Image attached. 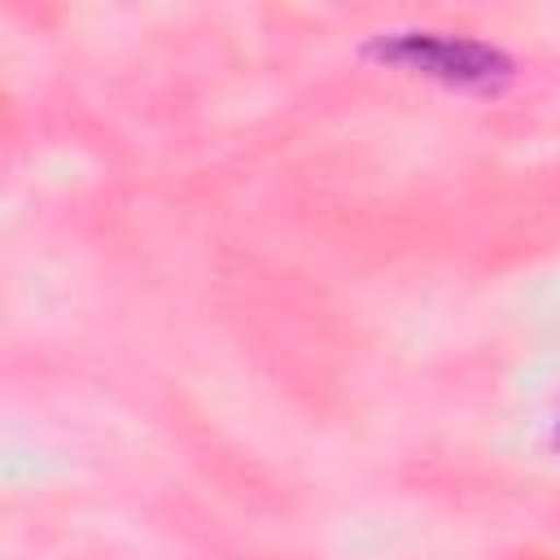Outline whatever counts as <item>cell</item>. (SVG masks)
<instances>
[{"instance_id": "obj_1", "label": "cell", "mask_w": 560, "mask_h": 560, "mask_svg": "<svg viewBox=\"0 0 560 560\" xmlns=\"http://www.w3.org/2000/svg\"><path fill=\"white\" fill-rule=\"evenodd\" d=\"M402 52H416V61L420 66H429V70H442V74H455V79H464V74H486L490 70V52L486 48H477V44H446V39H407L402 44Z\"/></svg>"}]
</instances>
